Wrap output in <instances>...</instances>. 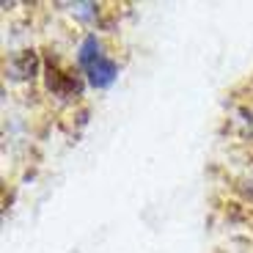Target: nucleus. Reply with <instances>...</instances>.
<instances>
[{"label": "nucleus", "mask_w": 253, "mask_h": 253, "mask_svg": "<svg viewBox=\"0 0 253 253\" xmlns=\"http://www.w3.org/2000/svg\"><path fill=\"white\" fill-rule=\"evenodd\" d=\"M80 63H83V69H85V75H88V80L94 83V85H110V83H113L116 66L102 55L99 44H96L94 39H88V42L83 44Z\"/></svg>", "instance_id": "f257e3e1"}]
</instances>
